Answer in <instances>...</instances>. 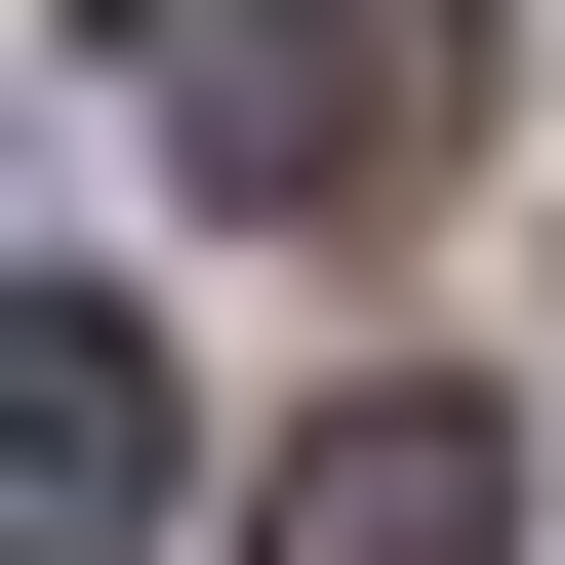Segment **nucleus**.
Listing matches in <instances>:
<instances>
[{"mask_svg": "<svg viewBox=\"0 0 565 565\" xmlns=\"http://www.w3.org/2000/svg\"><path fill=\"white\" fill-rule=\"evenodd\" d=\"M202 202H404V0H121Z\"/></svg>", "mask_w": 565, "mask_h": 565, "instance_id": "nucleus-1", "label": "nucleus"}, {"mask_svg": "<svg viewBox=\"0 0 565 565\" xmlns=\"http://www.w3.org/2000/svg\"><path fill=\"white\" fill-rule=\"evenodd\" d=\"M202 484V404H162V323L121 282H0V565H121Z\"/></svg>", "mask_w": 565, "mask_h": 565, "instance_id": "nucleus-2", "label": "nucleus"}, {"mask_svg": "<svg viewBox=\"0 0 565 565\" xmlns=\"http://www.w3.org/2000/svg\"><path fill=\"white\" fill-rule=\"evenodd\" d=\"M484 525H525V445H484L445 364H364V404H323V445L243 484V565H484Z\"/></svg>", "mask_w": 565, "mask_h": 565, "instance_id": "nucleus-3", "label": "nucleus"}]
</instances>
